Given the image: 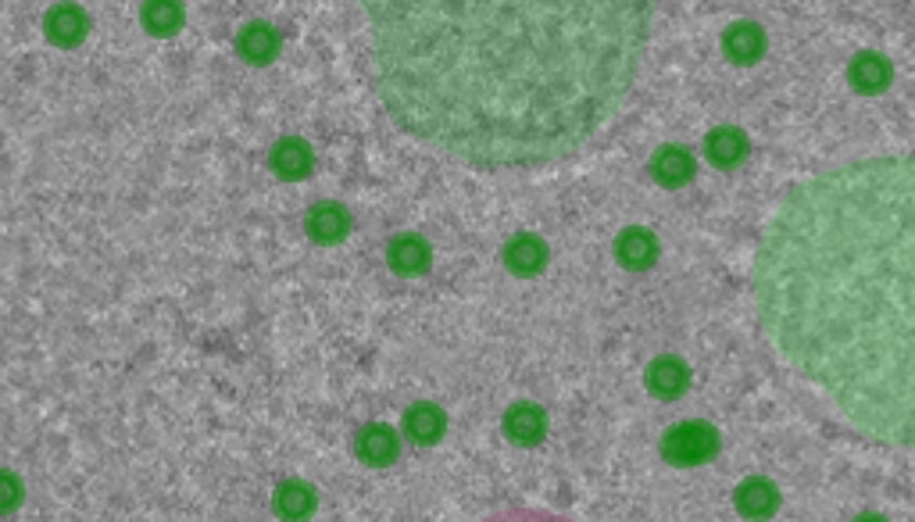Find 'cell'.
Instances as JSON below:
<instances>
[{
	"label": "cell",
	"instance_id": "277c9868",
	"mask_svg": "<svg viewBox=\"0 0 915 522\" xmlns=\"http://www.w3.org/2000/svg\"><path fill=\"white\" fill-rule=\"evenodd\" d=\"M308 233L315 240H322V244H333V240L347 233V212L336 208V204H319L308 215Z\"/></svg>",
	"mask_w": 915,
	"mask_h": 522
},
{
	"label": "cell",
	"instance_id": "9c48e42d",
	"mask_svg": "<svg viewBox=\"0 0 915 522\" xmlns=\"http://www.w3.org/2000/svg\"><path fill=\"white\" fill-rule=\"evenodd\" d=\"M390 262L397 265V272H419L425 265V244L419 237H397L390 247Z\"/></svg>",
	"mask_w": 915,
	"mask_h": 522
},
{
	"label": "cell",
	"instance_id": "7a4b0ae2",
	"mask_svg": "<svg viewBox=\"0 0 915 522\" xmlns=\"http://www.w3.org/2000/svg\"><path fill=\"white\" fill-rule=\"evenodd\" d=\"M754 305L779 366L844 426L915 451V157L790 190L762 229Z\"/></svg>",
	"mask_w": 915,
	"mask_h": 522
},
{
	"label": "cell",
	"instance_id": "3957f363",
	"mask_svg": "<svg viewBox=\"0 0 915 522\" xmlns=\"http://www.w3.org/2000/svg\"><path fill=\"white\" fill-rule=\"evenodd\" d=\"M87 29H90V22L79 8H54L51 15H47V36H51L54 43H76V40H82Z\"/></svg>",
	"mask_w": 915,
	"mask_h": 522
},
{
	"label": "cell",
	"instance_id": "5b68a950",
	"mask_svg": "<svg viewBox=\"0 0 915 522\" xmlns=\"http://www.w3.org/2000/svg\"><path fill=\"white\" fill-rule=\"evenodd\" d=\"M655 176L662 179L665 187L687 183V179L694 176V157H690L687 151H679V148L658 151V157H655Z\"/></svg>",
	"mask_w": 915,
	"mask_h": 522
},
{
	"label": "cell",
	"instance_id": "6da1fadb",
	"mask_svg": "<svg viewBox=\"0 0 915 522\" xmlns=\"http://www.w3.org/2000/svg\"><path fill=\"white\" fill-rule=\"evenodd\" d=\"M651 29L615 0H419L369 8L372 82L408 132L458 162L569 157L622 112Z\"/></svg>",
	"mask_w": 915,
	"mask_h": 522
},
{
	"label": "cell",
	"instance_id": "30bf717a",
	"mask_svg": "<svg viewBox=\"0 0 915 522\" xmlns=\"http://www.w3.org/2000/svg\"><path fill=\"white\" fill-rule=\"evenodd\" d=\"M240 47H243V54H247L251 62H265V58H272V51H276V33L268 29V26H262V22H254V26L243 29Z\"/></svg>",
	"mask_w": 915,
	"mask_h": 522
},
{
	"label": "cell",
	"instance_id": "7c38bea8",
	"mask_svg": "<svg viewBox=\"0 0 915 522\" xmlns=\"http://www.w3.org/2000/svg\"><path fill=\"white\" fill-rule=\"evenodd\" d=\"M143 22H148V26H154V22H162V33H165V29H173L176 22H179V8H168V4L148 8V11H143Z\"/></svg>",
	"mask_w": 915,
	"mask_h": 522
},
{
	"label": "cell",
	"instance_id": "ba28073f",
	"mask_svg": "<svg viewBox=\"0 0 915 522\" xmlns=\"http://www.w3.org/2000/svg\"><path fill=\"white\" fill-rule=\"evenodd\" d=\"M469 522H583L561 512H547V508H501V512H486Z\"/></svg>",
	"mask_w": 915,
	"mask_h": 522
},
{
	"label": "cell",
	"instance_id": "52a82bcc",
	"mask_svg": "<svg viewBox=\"0 0 915 522\" xmlns=\"http://www.w3.org/2000/svg\"><path fill=\"white\" fill-rule=\"evenodd\" d=\"M744 151H748V140H744L737 129H715L709 137V157L715 165L740 162Z\"/></svg>",
	"mask_w": 915,
	"mask_h": 522
},
{
	"label": "cell",
	"instance_id": "8992f818",
	"mask_svg": "<svg viewBox=\"0 0 915 522\" xmlns=\"http://www.w3.org/2000/svg\"><path fill=\"white\" fill-rule=\"evenodd\" d=\"M272 165H276L279 176L297 179V176H304L312 168V154H308V148H304L301 140H283L276 148V154H272Z\"/></svg>",
	"mask_w": 915,
	"mask_h": 522
},
{
	"label": "cell",
	"instance_id": "8fae6325",
	"mask_svg": "<svg viewBox=\"0 0 915 522\" xmlns=\"http://www.w3.org/2000/svg\"><path fill=\"white\" fill-rule=\"evenodd\" d=\"M408 426H411V433L419 436V441H425L430 444L436 433H441V426H444V419L436 416L433 408H419V411H411V419H408Z\"/></svg>",
	"mask_w": 915,
	"mask_h": 522
}]
</instances>
